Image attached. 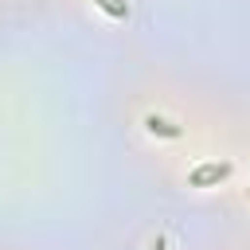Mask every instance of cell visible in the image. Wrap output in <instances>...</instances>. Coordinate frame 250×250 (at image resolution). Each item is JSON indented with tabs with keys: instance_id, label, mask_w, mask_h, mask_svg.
Wrapping results in <instances>:
<instances>
[{
	"instance_id": "obj_3",
	"label": "cell",
	"mask_w": 250,
	"mask_h": 250,
	"mask_svg": "<svg viewBox=\"0 0 250 250\" xmlns=\"http://www.w3.org/2000/svg\"><path fill=\"white\" fill-rule=\"evenodd\" d=\"M98 8H105L109 16H117V20H125L129 16V4H121V0H94Z\"/></svg>"
},
{
	"instance_id": "obj_1",
	"label": "cell",
	"mask_w": 250,
	"mask_h": 250,
	"mask_svg": "<svg viewBox=\"0 0 250 250\" xmlns=\"http://www.w3.org/2000/svg\"><path fill=\"white\" fill-rule=\"evenodd\" d=\"M227 172H230V164H203V168H195L188 180H191V188H207V184L227 180Z\"/></svg>"
},
{
	"instance_id": "obj_2",
	"label": "cell",
	"mask_w": 250,
	"mask_h": 250,
	"mask_svg": "<svg viewBox=\"0 0 250 250\" xmlns=\"http://www.w3.org/2000/svg\"><path fill=\"white\" fill-rule=\"evenodd\" d=\"M145 125H148V133H160V137H180V129H176L172 121L156 117V113H148V117H145Z\"/></svg>"
}]
</instances>
